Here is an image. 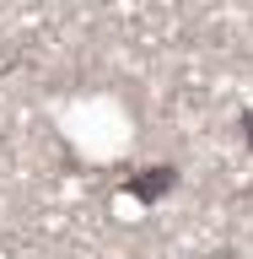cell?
I'll list each match as a JSON object with an SVG mask.
<instances>
[{"label":"cell","mask_w":253,"mask_h":259,"mask_svg":"<svg viewBox=\"0 0 253 259\" xmlns=\"http://www.w3.org/2000/svg\"><path fill=\"white\" fill-rule=\"evenodd\" d=\"M173 184H178V173H173V167H151V173L129 178V194H135V200H162Z\"/></svg>","instance_id":"6da1fadb"},{"label":"cell","mask_w":253,"mask_h":259,"mask_svg":"<svg viewBox=\"0 0 253 259\" xmlns=\"http://www.w3.org/2000/svg\"><path fill=\"white\" fill-rule=\"evenodd\" d=\"M248 130H253V119H248ZM248 141H253V135H248Z\"/></svg>","instance_id":"7a4b0ae2"}]
</instances>
